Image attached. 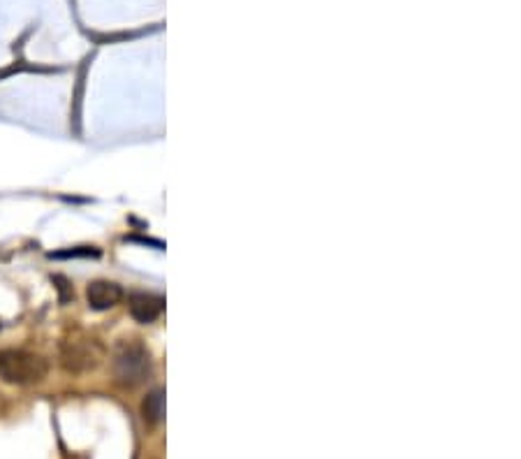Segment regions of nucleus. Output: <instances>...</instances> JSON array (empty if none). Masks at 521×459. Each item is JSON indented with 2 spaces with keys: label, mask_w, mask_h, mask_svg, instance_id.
<instances>
[{
  "label": "nucleus",
  "mask_w": 521,
  "mask_h": 459,
  "mask_svg": "<svg viewBox=\"0 0 521 459\" xmlns=\"http://www.w3.org/2000/svg\"><path fill=\"white\" fill-rule=\"evenodd\" d=\"M47 360L21 348L0 350V378L10 385H35L47 378Z\"/></svg>",
  "instance_id": "obj_1"
},
{
  "label": "nucleus",
  "mask_w": 521,
  "mask_h": 459,
  "mask_svg": "<svg viewBox=\"0 0 521 459\" xmlns=\"http://www.w3.org/2000/svg\"><path fill=\"white\" fill-rule=\"evenodd\" d=\"M114 376L126 387H137L151 376V355L139 341H123L114 352Z\"/></svg>",
  "instance_id": "obj_2"
},
{
  "label": "nucleus",
  "mask_w": 521,
  "mask_h": 459,
  "mask_svg": "<svg viewBox=\"0 0 521 459\" xmlns=\"http://www.w3.org/2000/svg\"><path fill=\"white\" fill-rule=\"evenodd\" d=\"M102 350L93 339H67L60 346V364L70 374L93 372L100 364Z\"/></svg>",
  "instance_id": "obj_3"
},
{
  "label": "nucleus",
  "mask_w": 521,
  "mask_h": 459,
  "mask_svg": "<svg viewBox=\"0 0 521 459\" xmlns=\"http://www.w3.org/2000/svg\"><path fill=\"white\" fill-rule=\"evenodd\" d=\"M128 308H130V315L137 323L148 325L158 320L160 313L165 311V299L153 293H132L128 297Z\"/></svg>",
  "instance_id": "obj_4"
},
{
  "label": "nucleus",
  "mask_w": 521,
  "mask_h": 459,
  "mask_svg": "<svg viewBox=\"0 0 521 459\" xmlns=\"http://www.w3.org/2000/svg\"><path fill=\"white\" fill-rule=\"evenodd\" d=\"M121 297H123V290L119 284H114V281H93V284L86 288L88 306L95 308V311L114 308L121 302Z\"/></svg>",
  "instance_id": "obj_5"
},
{
  "label": "nucleus",
  "mask_w": 521,
  "mask_h": 459,
  "mask_svg": "<svg viewBox=\"0 0 521 459\" xmlns=\"http://www.w3.org/2000/svg\"><path fill=\"white\" fill-rule=\"evenodd\" d=\"M165 418V392L153 390L151 394L141 401V420L146 425H158Z\"/></svg>",
  "instance_id": "obj_6"
}]
</instances>
